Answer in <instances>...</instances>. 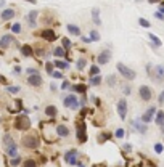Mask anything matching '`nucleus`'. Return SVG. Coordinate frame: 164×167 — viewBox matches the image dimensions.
Listing matches in <instances>:
<instances>
[{
    "label": "nucleus",
    "instance_id": "f257e3e1",
    "mask_svg": "<svg viewBox=\"0 0 164 167\" xmlns=\"http://www.w3.org/2000/svg\"><path fill=\"white\" fill-rule=\"evenodd\" d=\"M3 146H5V153L8 154L10 157H16L18 154V146L15 143V140L11 138L10 133H5L3 135Z\"/></svg>",
    "mask_w": 164,
    "mask_h": 167
},
{
    "label": "nucleus",
    "instance_id": "f03ea898",
    "mask_svg": "<svg viewBox=\"0 0 164 167\" xmlns=\"http://www.w3.org/2000/svg\"><path fill=\"white\" fill-rule=\"evenodd\" d=\"M21 145L28 150H37L40 141H39V137L35 133H29V135H24L21 140Z\"/></svg>",
    "mask_w": 164,
    "mask_h": 167
},
{
    "label": "nucleus",
    "instance_id": "7ed1b4c3",
    "mask_svg": "<svg viewBox=\"0 0 164 167\" xmlns=\"http://www.w3.org/2000/svg\"><path fill=\"white\" fill-rule=\"evenodd\" d=\"M15 129L18 130H29L31 129V121H29L28 116H18L16 119H15Z\"/></svg>",
    "mask_w": 164,
    "mask_h": 167
},
{
    "label": "nucleus",
    "instance_id": "20e7f679",
    "mask_svg": "<svg viewBox=\"0 0 164 167\" xmlns=\"http://www.w3.org/2000/svg\"><path fill=\"white\" fill-rule=\"evenodd\" d=\"M118 71H119V74H121L122 77H126L127 80H134L135 79V71H132L130 68H127L126 64H122V63H118Z\"/></svg>",
    "mask_w": 164,
    "mask_h": 167
},
{
    "label": "nucleus",
    "instance_id": "39448f33",
    "mask_svg": "<svg viewBox=\"0 0 164 167\" xmlns=\"http://www.w3.org/2000/svg\"><path fill=\"white\" fill-rule=\"evenodd\" d=\"M138 97L142 101H150L153 98V90L148 85H140L138 87Z\"/></svg>",
    "mask_w": 164,
    "mask_h": 167
},
{
    "label": "nucleus",
    "instance_id": "423d86ee",
    "mask_svg": "<svg viewBox=\"0 0 164 167\" xmlns=\"http://www.w3.org/2000/svg\"><path fill=\"white\" fill-rule=\"evenodd\" d=\"M11 43H13V45H19V43L15 40V37L11 34H5V35H2V37H0V48H2V50L8 48Z\"/></svg>",
    "mask_w": 164,
    "mask_h": 167
},
{
    "label": "nucleus",
    "instance_id": "0eeeda50",
    "mask_svg": "<svg viewBox=\"0 0 164 167\" xmlns=\"http://www.w3.org/2000/svg\"><path fill=\"white\" fill-rule=\"evenodd\" d=\"M63 104L66 106V108L74 109V111L79 108V101H77V97H76V95H68V97L63 100Z\"/></svg>",
    "mask_w": 164,
    "mask_h": 167
},
{
    "label": "nucleus",
    "instance_id": "6e6552de",
    "mask_svg": "<svg viewBox=\"0 0 164 167\" xmlns=\"http://www.w3.org/2000/svg\"><path fill=\"white\" fill-rule=\"evenodd\" d=\"M154 114H156V108H154V106H150V108L147 109V112H145V114H142L140 121L145 122V124H150V122L153 121V116Z\"/></svg>",
    "mask_w": 164,
    "mask_h": 167
},
{
    "label": "nucleus",
    "instance_id": "1a4fd4ad",
    "mask_svg": "<svg viewBox=\"0 0 164 167\" xmlns=\"http://www.w3.org/2000/svg\"><path fill=\"white\" fill-rule=\"evenodd\" d=\"M151 79H154L156 82H163L164 80V66H161V64H158L156 68H154V72L151 74Z\"/></svg>",
    "mask_w": 164,
    "mask_h": 167
},
{
    "label": "nucleus",
    "instance_id": "9d476101",
    "mask_svg": "<svg viewBox=\"0 0 164 167\" xmlns=\"http://www.w3.org/2000/svg\"><path fill=\"white\" fill-rule=\"evenodd\" d=\"M28 84L31 85V87H40V85L44 84L42 76H40V74H32V76L28 77Z\"/></svg>",
    "mask_w": 164,
    "mask_h": 167
},
{
    "label": "nucleus",
    "instance_id": "9b49d317",
    "mask_svg": "<svg viewBox=\"0 0 164 167\" xmlns=\"http://www.w3.org/2000/svg\"><path fill=\"white\" fill-rule=\"evenodd\" d=\"M118 114H119V117L124 121L126 119V116H127V101L122 98V100H119V103H118Z\"/></svg>",
    "mask_w": 164,
    "mask_h": 167
},
{
    "label": "nucleus",
    "instance_id": "f8f14e48",
    "mask_svg": "<svg viewBox=\"0 0 164 167\" xmlns=\"http://www.w3.org/2000/svg\"><path fill=\"white\" fill-rule=\"evenodd\" d=\"M15 16H16V11H15L13 8H5V10L0 13V19L2 21H10V19H13Z\"/></svg>",
    "mask_w": 164,
    "mask_h": 167
},
{
    "label": "nucleus",
    "instance_id": "ddd939ff",
    "mask_svg": "<svg viewBox=\"0 0 164 167\" xmlns=\"http://www.w3.org/2000/svg\"><path fill=\"white\" fill-rule=\"evenodd\" d=\"M37 18H39V11L37 10H32L28 13V24L29 28H35L37 26Z\"/></svg>",
    "mask_w": 164,
    "mask_h": 167
},
{
    "label": "nucleus",
    "instance_id": "4468645a",
    "mask_svg": "<svg viewBox=\"0 0 164 167\" xmlns=\"http://www.w3.org/2000/svg\"><path fill=\"white\" fill-rule=\"evenodd\" d=\"M40 37H42L44 40H47V42H53L56 39V34H55L53 29H44V31L40 32Z\"/></svg>",
    "mask_w": 164,
    "mask_h": 167
},
{
    "label": "nucleus",
    "instance_id": "2eb2a0df",
    "mask_svg": "<svg viewBox=\"0 0 164 167\" xmlns=\"http://www.w3.org/2000/svg\"><path fill=\"white\" fill-rule=\"evenodd\" d=\"M76 157H77V151L76 150H69V151H66L64 153V161H66L68 164H76L77 161H76Z\"/></svg>",
    "mask_w": 164,
    "mask_h": 167
},
{
    "label": "nucleus",
    "instance_id": "dca6fc26",
    "mask_svg": "<svg viewBox=\"0 0 164 167\" xmlns=\"http://www.w3.org/2000/svg\"><path fill=\"white\" fill-rule=\"evenodd\" d=\"M109 59H111V52H109V50H103V52L98 55V63H100L101 66L106 64V63H109Z\"/></svg>",
    "mask_w": 164,
    "mask_h": 167
},
{
    "label": "nucleus",
    "instance_id": "f3484780",
    "mask_svg": "<svg viewBox=\"0 0 164 167\" xmlns=\"http://www.w3.org/2000/svg\"><path fill=\"white\" fill-rule=\"evenodd\" d=\"M77 138H79L80 143H84L85 140H87V137H85V124L84 122H80L79 125H77Z\"/></svg>",
    "mask_w": 164,
    "mask_h": 167
},
{
    "label": "nucleus",
    "instance_id": "a211bd4d",
    "mask_svg": "<svg viewBox=\"0 0 164 167\" xmlns=\"http://www.w3.org/2000/svg\"><path fill=\"white\" fill-rule=\"evenodd\" d=\"M56 135L61 137V138H66V137H69V129H68L66 125H63V124L56 125Z\"/></svg>",
    "mask_w": 164,
    "mask_h": 167
},
{
    "label": "nucleus",
    "instance_id": "6ab92c4d",
    "mask_svg": "<svg viewBox=\"0 0 164 167\" xmlns=\"http://www.w3.org/2000/svg\"><path fill=\"white\" fill-rule=\"evenodd\" d=\"M132 125L135 127L137 130H138L140 133H142V135H143V133H147V125H145V122L142 124V122H138V121H134V122H132Z\"/></svg>",
    "mask_w": 164,
    "mask_h": 167
},
{
    "label": "nucleus",
    "instance_id": "aec40b11",
    "mask_svg": "<svg viewBox=\"0 0 164 167\" xmlns=\"http://www.w3.org/2000/svg\"><path fill=\"white\" fill-rule=\"evenodd\" d=\"M32 53H34V50H32L31 45H23V47H21V55H23V56L29 58V56H32Z\"/></svg>",
    "mask_w": 164,
    "mask_h": 167
},
{
    "label": "nucleus",
    "instance_id": "412c9836",
    "mask_svg": "<svg viewBox=\"0 0 164 167\" xmlns=\"http://www.w3.org/2000/svg\"><path fill=\"white\" fill-rule=\"evenodd\" d=\"M66 29H68V32L73 34V35H80V28H79V26H76V24H68Z\"/></svg>",
    "mask_w": 164,
    "mask_h": 167
},
{
    "label": "nucleus",
    "instance_id": "4be33fe9",
    "mask_svg": "<svg viewBox=\"0 0 164 167\" xmlns=\"http://www.w3.org/2000/svg\"><path fill=\"white\" fill-rule=\"evenodd\" d=\"M92 18H93V23L97 26H100L101 24V19H100V10L98 8H93L92 10Z\"/></svg>",
    "mask_w": 164,
    "mask_h": 167
},
{
    "label": "nucleus",
    "instance_id": "5701e85b",
    "mask_svg": "<svg viewBox=\"0 0 164 167\" xmlns=\"http://www.w3.org/2000/svg\"><path fill=\"white\" fill-rule=\"evenodd\" d=\"M106 84H108V87H116V85H118V77H116L114 74H109V76L106 77Z\"/></svg>",
    "mask_w": 164,
    "mask_h": 167
},
{
    "label": "nucleus",
    "instance_id": "b1692460",
    "mask_svg": "<svg viewBox=\"0 0 164 167\" xmlns=\"http://www.w3.org/2000/svg\"><path fill=\"white\" fill-rule=\"evenodd\" d=\"M56 112H58V111H56V108L53 106V104H50V106H47V108H45V114L48 116V117H55Z\"/></svg>",
    "mask_w": 164,
    "mask_h": 167
},
{
    "label": "nucleus",
    "instance_id": "393cba45",
    "mask_svg": "<svg viewBox=\"0 0 164 167\" xmlns=\"http://www.w3.org/2000/svg\"><path fill=\"white\" fill-rule=\"evenodd\" d=\"M148 37H150L151 43H154V47H156V48H159V47L163 45V43H161V40H159V39H158L154 34H153V32H150V34H148Z\"/></svg>",
    "mask_w": 164,
    "mask_h": 167
},
{
    "label": "nucleus",
    "instance_id": "a878e982",
    "mask_svg": "<svg viewBox=\"0 0 164 167\" xmlns=\"http://www.w3.org/2000/svg\"><path fill=\"white\" fill-rule=\"evenodd\" d=\"M53 55L58 56V58H61V56L66 55V48H64V47H56V48L53 50Z\"/></svg>",
    "mask_w": 164,
    "mask_h": 167
},
{
    "label": "nucleus",
    "instance_id": "bb28decb",
    "mask_svg": "<svg viewBox=\"0 0 164 167\" xmlns=\"http://www.w3.org/2000/svg\"><path fill=\"white\" fill-rule=\"evenodd\" d=\"M85 64H87V59H85V58H79V59H77V63H76L77 71H84Z\"/></svg>",
    "mask_w": 164,
    "mask_h": 167
},
{
    "label": "nucleus",
    "instance_id": "cd10ccee",
    "mask_svg": "<svg viewBox=\"0 0 164 167\" xmlns=\"http://www.w3.org/2000/svg\"><path fill=\"white\" fill-rule=\"evenodd\" d=\"M55 66L60 68V69H69V64L66 61H61V59H56L55 61Z\"/></svg>",
    "mask_w": 164,
    "mask_h": 167
},
{
    "label": "nucleus",
    "instance_id": "c85d7f7f",
    "mask_svg": "<svg viewBox=\"0 0 164 167\" xmlns=\"http://www.w3.org/2000/svg\"><path fill=\"white\" fill-rule=\"evenodd\" d=\"M156 124L158 125H164V111H158L156 112Z\"/></svg>",
    "mask_w": 164,
    "mask_h": 167
},
{
    "label": "nucleus",
    "instance_id": "c756f323",
    "mask_svg": "<svg viewBox=\"0 0 164 167\" xmlns=\"http://www.w3.org/2000/svg\"><path fill=\"white\" fill-rule=\"evenodd\" d=\"M98 72H100V68L97 66V64H93V66H90V71H89V76L93 77V76H98Z\"/></svg>",
    "mask_w": 164,
    "mask_h": 167
},
{
    "label": "nucleus",
    "instance_id": "7c9ffc66",
    "mask_svg": "<svg viewBox=\"0 0 164 167\" xmlns=\"http://www.w3.org/2000/svg\"><path fill=\"white\" fill-rule=\"evenodd\" d=\"M90 85H100L101 84V76H93V77H90Z\"/></svg>",
    "mask_w": 164,
    "mask_h": 167
},
{
    "label": "nucleus",
    "instance_id": "2f4dec72",
    "mask_svg": "<svg viewBox=\"0 0 164 167\" xmlns=\"http://www.w3.org/2000/svg\"><path fill=\"white\" fill-rule=\"evenodd\" d=\"M21 31H23V28H21L19 23H15V24L11 26V32H13V34H19Z\"/></svg>",
    "mask_w": 164,
    "mask_h": 167
},
{
    "label": "nucleus",
    "instance_id": "473e14b6",
    "mask_svg": "<svg viewBox=\"0 0 164 167\" xmlns=\"http://www.w3.org/2000/svg\"><path fill=\"white\" fill-rule=\"evenodd\" d=\"M23 167H37V162L34 159H26L23 162Z\"/></svg>",
    "mask_w": 164,
    "mask_h": 167
},
{
    "label": "nucleus",
    "instance_id": "72a5a7b5",
    "mask_svg": "<svg viewBox=\"0 0 164 167\" xmlns=\"http://www.w3.org/2000/svg\"><path fill=\"white\" fill-rule=\"evenodd\" d=\"M21 164V157L19 156H16V157H11V161H10V166L11 167H15V166H19Z\"/></svg>",
    "mask_w": 164,
    "mask_h": 167
},
{
    "label": "nucleus",
    "instance_id": "f704fd0d",
    "mask_svg": "<svg viewBox=\"0 0 164 167\" xmlns=\"http://www.w3.org/2000/svg\"><path fill=\"white\" fill-rule=\"evenodd\" d=\"M53 68H55V63H45V71L52 76L53 74Z\"/></svg>",
    "mask_w": 164,
    "mask_h": 167
},
{
    "label": "nucleus",
    "instance_id": "c9c22d12",
    "mask_svg": "<svg viewBox=\"0 0 164 167\" xmlns=\"http://www.w3.org/2000/svg\"><path fill=\"white\" fill-rule=\"evenodd\" d=\"M61 45L64 47V48H71V45H73V43H71V40L69 39H66V37H63V40H61Z\"/></svg>",
    "mask_w": 164,
    "mask_h": 167
},
{
    "label": "nucleus",
    "instance_id": "e433bc0d",
    "mask_svg": "<svg viewBox=\"0 0 164 167\" xmlns=\"http://www.w3.org/2000/svg\"><path fill=\"white\" fill-rule=\"evenodd\" d=\"M138 23H140V26H143V28H150V21H147L145 18H140Z\"/></svg>",
    "mask_w": 164,
    "mask_h": 167
},
{
    "label": "nucleus",
    "instance_id": "4c0bfd02",
    "mask_svg": "<svg viewBox=\"0 0 164 167\" xmlns=\"http://www.w3.org/2000/svg\"><path fill=\"white\" fill-rule=\"evenodd\" d=\"M109 137H111L109 133H103V135H100V137H98V143H103V141H106V140H108Z\"/></svg>",
    "mask_w": 164,
    "mask_h": 167
},
{
    "label": "nucleus",
    "instance_id": "58836bf2",
    "mask_svg": "<svg viewBox=\"0 0 164 167\" xmlns=\"http://www.w3.org/2000/svg\"><path fill=\"white\" fill-rule=\"evenodd\" d=\"M90 39H92V42H93V40H98V39H100L98 32H97V31H90Z\"/></svg>",
    "mask_w": 164,
    "mask_h": 167
},
{
    "label": "nucleus",
    "instance_id": "ea45409f",
    "mask_svg": "<svg viewBox=\"0 0 164 167\" xmlns=\"http://www.w3.org/2000/svg\"><path fill=\"white\" fill-rule=\"evenodd\" d=\"M26 72H28V76H32V74H39V71L35 69V68H28Z\"/></svg>",
    "mask_w": 164,
    "mask_h": 167
},
{
    "label": "nucleus",
    "instance_id": "a19ab883",
    "mask_svg": "<svg viewBox=\"0 0 164 167\" xmlns=\"http://www.w3.org/2000/svg\"><path fill=\"white\" fill-rule=\"evenodd\" d=\"M7 92L8 93H18V92H19V87H7Z\"/></svg>",
    "mask_w": 164,
    "mask_h": 167
},
{
    "label": "nucleus",
    "instance_id": "79ce46f5",
    "mask_svg": "<svg viewBox=\"0 0 164 167\" xmlns=\"http://www.w3.org/2000/svg\"><path fill=\"white\" fill-rule=\"evenodd\" d=\"M52 77H55V79H63V72H60V71H53Z\"/></svg>",
    "mask_w": 164,
    "mask_h": 167
},
{
    "label": "nucleus",
    "instance_id": "37998d69",
    "mask_svg": "<svg viewBox=\"0 0 164 167\" xmlns=\"http://www.w3.org/2000/svg\"><path fill=\"white\" fill-rule=\"evenodd\" d=\"M154 151H156V153H163V145L156 143V145H154Z\"/></svg>",
    "mask_w": 164,
    "mask_h": 167
},
{
    "label": "nucleus",
    "instance_id": "c03bdc74",
    "mask_svg": "<svg viewBox=\"0 0 164 167\" xmlns=\"http://www.w3.org/2000/svg\"><path fill=\"white\" fill-rule=\"evenodd\" d=\"M116 137H118V138H122V137H124V130L118 129V130H116Z\"/></svg>",
    "mask_w": 164,
    "mask_h": 167
},
{
    "label": "nucleus",
    "instance_id": "a18cd8bd",
    "mask_svg": "<svg viewBox=\"0 0 164 167\" xmlns=\"http://www.w3.org/2000/svg\"><path fill=\"white\" fill-rule=\"evenodd\" d=\"M13 74L19 76V74H21V68H19V66H15V68H13Z\"/></svg>",
    "mask_w": 164,
    "mask_h": 167
},
{
    "label": "nucleus",
    "instance_id": "49530a36",
    "mask_svg": "<svg viewBox=\"0 0 164 167\" xmlns=\"http://www.w3.org/2000/svg\"><path fill=\"white\" fill-rule=\"evenodd\" d=\"M154 16H156V18H158V19H159V21H164V14L161 13V11H158V13L154 14Z\"/></svg>",
    "mask_w": 164,
    "mask_h": 167
},
{
    "label": "nucleus",
    "instance_id": "de8ad7c7",
    "mask_svg": "<svg viewBox=\"0 0 164 167\" xmlns=\"http://www.w3.org/2000/svg\"><path fill=\"white\" fill-rule=\"evenodd\" d=\"M69 87H71V85H69V82H68V80H64V82L61 84V88H63V90H64V88H69Z\"/></svg>",
    "mask_w": 164,
    "mask_h": 167
},
{
    "label": "nucleus",
    "instance_id": "09e8293b",
    "mask_svg": "<svg viewBox=\"0 0 164 167\" xmlns=\"http://www.w3.org/2000/svg\"><path fill=\"white\" fill-rule=\"evenodd\" d=\"M158 101H159V103H161V104H163V103H164V90H163V92H161V95H159V98H158Z\"/></svg>",
    "mask_w": 164,
    "mask_h": 167
},
{
    "label": "nucleus",
    "instance_id": "8fccbe9b",
    "mask_svg": "<svg viewBox=\"0 0 164 167\" xmlns=\"http://www.w3.org/2000/svg\"><path fill=\"white\" fill-rule=\"evenodd\" d=\"M124 150H126V151H129V153H130V151H132V146H130L129 143H126V145H124Z\"/></svg>",
    "mask_w": 164,
    "mask_h": 167
},
{
    "label": "nucleus",
    "instance_id": "3c124183",
    "mask_svg": "<svg viewBox=\"0 0 164 167\" xmlns=\"http://www.w3.org/2000/svg\"><path fill=\"white\" fill-rule=\"evenodd\" d=\"M124 93H126V95L130 93V87H129V85H126V87H124Z\"/></svg>",
    "mask_w": 164,
    "mask_h": 167
},
{
    "label": "nucleus",
    "instance_id": "603ef678",
    "mask_svg": "<svg viewBox=\"0 0 164 167\" xmlns=\"http://www.w3.org/2000/svg\"><path fill=\"white\" fill-rule=\"evenodd\" d=\"M159 11H161V13H164V3H161V7H159Z\"/></svg>",
    "mask_w": 164,
    "mask_h": 167
},
{
    "label": "nucleus",
    "instance_id": "864d4df0",
    "mask_svg": "<svg viewBox=\"0 0 164 167\" xmlns=\"http://www.w3.org/2000/svg\"><path fill=\"white\" fill-rule=\"evenodd\" d=\"M148 2H150V3H158L159 0H148Z\"/></svg>",
    "mask_w": 164,
    "mask_h": 167
},
{
    "label": "nucleus",
    "instance_id": "5fc2aeb1",
    "mask_svg": "<svg viewBox=\"0 0 164 167\" xmlns=\"http://www.w3.org/2000/svg\"><path fill=\"white\" fill-rule=\"evenodd\" d=\"M3 5H5V0H0V8L3 7Z\"/></svg>",
    "mask_w": 164,
    "mask_h": 167
},
{
    "label": "nucleus",
    "instance_id": "6e6d98bb",
    "mask_svg": "<svg viewBox=\"0 0 164 167\" xmlns=\"http://www.w3.org/2000/svg\"><path fill=\"white\" fill-rule=\"evenodd\" d=\"M26 2H29V3H35V0H26Z\"/></svg>",
    "mask_w": 164,
    "mask_h": 167
},
{
    "label": "nucleus",
    "instance_id": "4d7b16f0",
    "mask_svg": "<svg viewBox=\"0 0 164 167\" xmlns=\"http://www.w3.org/2000/svg\"><path fill=\"white\" fill-rule=\"evenodd\" d=\"M163 132H164V125H163Z\"/></svg>",
    "mask_w": 164,
    "mask_h": 167
}]
</instances>
